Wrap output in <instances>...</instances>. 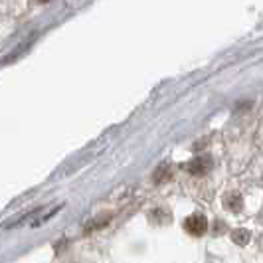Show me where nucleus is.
<instances>
[{"instance_id": "f257e3e1", "label": "nucleus", "mask_w": 263, "mask_h": 263, "mask_svg": "<svg viewBox=\"0 0 263 263\" xmlns=\"http://www.w3.org/2000/svg\"><path fill=\"white\" fill-rule=\"evenodd\" d=\"M184 230L190 236H202L208 230V220L204 216H200V214H194L184 222Z\"/></svg>"}, {"instance_id": "7ed1b4c3", "label": "nucleus", "mask_w": 263, "mask_h": 263, "mask_svg": "<svg viewBox=\"0 0 263 263\" xmlns=\"http://www.w3.org/2000/svg\"><path fill=\"white\" fill-rule=\"evenodd\" d=\"M224 204L228 210H239L241 208V196L237 194V192H230L228 196L224 198Z\"/></svg>"}, {"instance_id": "20e7f679", "label": "nucleus", "mask_w": 263, "mask_h": 263, "mask_svg": "<svg viewBox=\"0 0 263 263\" xmlns=\"http://www.w3.org/2000/svg\"><path fill=\"white\" fill-rule=\"evenodd\" d=\"M232 239L239 243V246H243V243H248L250 241V232H246V230H236L234 234H232Z\"/></svg>"}, {"instance_id": "f03ea898", "label": "nucleus", "mask_w": 263, "mask_h": 263, "mask_svg": "<svg viewBox=\"0 0 263 263\" xmlns=\"http://www.w3.org/2000/svg\"><path fill=\"white\" fill-rule=\"evenodd\" d=\"M210 168H212L210 157H196L194 160H190V162L186 164V171L192 172V174H196V176H202V174L210 172Z\"/></svg>"}]
</instances>
